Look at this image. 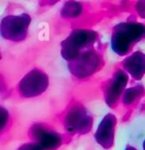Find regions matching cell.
Returning <instances> with one entry per match:
<instances>
[{
	"instance_id": "obj_3",
	"label": "cell",
	"mask_w": 145,
	"mask_h": 150,
	"mask_svg": "<svg viewBox=\"0 0 145 150\" xmlns=\"http://www.w3.org/2000/svg\"><path fill=\"white\" fill-rule=\"evenodd\" d=\"M48 86V77L44 72L33 70L20 81L18 88L24 98H35L41 95Z\"/></svg>"
},
{
	"instance_id": "obj_6",
	"label": "cell",
	"mask_w": 145,
	"mask_h": 150,
	"mask_svg": "<svg viewBox=\"0 0 145 150\" xmlns=\"http://www.w3.org/2000/svg\"><path fill=\"white\" fill-rule=\"evenodd\" d=\"M114 125H115V117L113 118L111 115H108L104 117L95 133L96 141L100 142V145L104 147L112 145Z\"/></svg>"
},
{
	"instance_id": "obj_10",
	"label": "cell",
	"mask_w": 145,
	"mask_h": 150,
	"mask_svg": "<svg viewBox=\"0 0 145 150\" xmlns=\"http://www.w3.org/2000/svg\"><path fill=\"white\" fill-rule=\"evenodd\" d=\"M18 150H42V147L39 144L32 142V143H25Z\"/></svg>"
},
{
	"instance_id": "obj_11",
	"label": "cell",
	"mask_w": 145,
	"mask_h": 150,
	"mask_svg": "<svg viewBox=\"0 0 145 150\" xmlns=\"http://www.w3.org/2000/svg\"><path fill=\"white\" fill-rule=\"evenodd\" d=\"M126 150H136V149H135V148H133V147H131V146H130V147L128 146V147H127V149H126Z\"/></svg>"
},
{
	"instance_id": "obj_1",
	"label": "cell",
	"mask_w": 145,
	"mask_h": 150,
	"mask_svg": "<svg viewBox=\"0 0 145 150\" xmlns=\"http://www.w3.org/2000/svg\"><path fill=\"white\" fill-rule=\"evenodd\" d=\"M145 35V27L142 24L123 23L115 27L112 36V48L117 54L123 55L131 48L133 43Z\"/></svg>"
},
{
	"instance_id": "obj_4",
	"label": "cell",
	"mask_w": 145,
	"mask_h": 150,
	"mask_svg": "<svg viewBox=\"0 0 145 150\" xmlns=\"http://www.w3.org/2000/svg\"><path fill=\"white\" fill-rule=\"evenodd\" d=\"M32 138L35 143L39 144L43 148L53 149L60 145L61 137L53 130L43 127L42 125H35L31 128Z\"/></svg>"
},
{
	"instance_id": "obj_8",
	"label": "cell",
	"mask_w": 145,
	"mask_h": 150,
	"mask_svg": "<svg viewBox=\"0 0 145 150\" xmlns=\"http://www.w3.org/2000/svg\"><path fill=\"white\" fill-rule=\"evenodd\" d=\"M127 83V78L123 72H119L114 76L112 82L110 83L108 88V101L109 103H115L116 98H119L120 93H122L123 88Z\"/></svg>"
},
{
	"instance_id": "obj_9",
	"label": "cell",
	"mask_w": 145,
	"mask_h": 150,
	"mask_svg": "<svg viewBox=\"0 0 145 150\" xmlns=\"http://www.w3.org/2000/svg\"><path fill=\"white\" fill-rule=\"evenodd\" d=\"M10 122V115L6 108L0 105V136L6 131Z\"/></svg>"
},
{
	"instance_id": "obj_2",
	"label": "cell",
	"mask_w": 145,
	"mask_h": 150,
	"mask_svg": "<svg viewBox=\"0 0 145 150\" xmlns=\"http://www.w3.org/2000/svg\"><path fill=\"white\" fill-rule=\"evenodd\" d=\"M31 18L28 14L8 15L0 22V34L6 40L20 42L25 39Z\"/></svg>"
},
{
	"instance_id": "obj_7",
	"label": "cell",
	"mask_w": 145,
	"mask_h": 150,
	"mask_svg": "<svg viewBox=\"0 0 145 150\" xmlns=\"http://www.w3.org/2000/svg\"><path fill=\"white\" fill-rule=\"evenodd\" d=\"M124 66L133 77L141 78L145 72V55L141 53H135L127 58L124 62Z\"/></svg>"
},
{
	"instance_id": "obj_12",
	"label": "cell",
	"mask_w": 145,
	"mask_h": 150,
	"mask_svg": "<svg viewBox=\"0 0 145 150\" xmlns=\"http://www.w3.org/2000/svg\"><path fill=\"white\" fill-rule=\"evenodd\" d=\"M144 150H145V141H144Z\"/></svg>"
},
{
	"instance_id": "obj_5",
	"label": "cell",
	"mask_w": 145,
	"mask_h": 150,
	"mask_svg": "<svg viewBox=\"0 0 145 150\" xmlns=\"http://www.w3.org/2000/svg\"><path fill=\"white\" fill-rule=\"evenodd\" d=\"M67 125L68 129L73 131L83 130L86 127L91 126V118L86 114V112L82 108H75L69 113L67 117Z\"/></svg>"
}]
</instances>
